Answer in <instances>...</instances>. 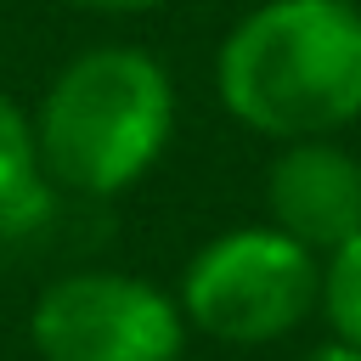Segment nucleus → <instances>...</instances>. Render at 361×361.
Here are the masks:
<instances>
[{
	"instance_id": "f257e3e1",
	"label": "nucleus",
	"mask_w": 361,
	"mask_h": 361,
	"mask_svg": "<svg viewBox=\"0 0 361 361\" xmlns=\"http://www.w3.org/2000/svg\"><path fill=\"white\" fill-rule=\"evenodd\" d=\"M28 118L51 192L113 203L164 164L180 124V96L164 56L135 39H96L45 79Z\"/></svg>"
},
{
	"instance_id": "f03ea898",
	"label": "nucleus",
	"mask_w": 361,
	"mask_h": 361,
	"mask_svg": "<svg viewBox=\"0 0 361 361\" xmlns=\"http://www.w3.org/2000/svg\"><path fill=\"white\" fill-rule=\"evenodd\" d=\"M214 102L271 147L361 118V6L259 0L214 45Z\"/></svg>"
},
{
	"instance_id": "7ed1b4c3",
	"label": "nucleus",
	"mask_w": 361,
	"mask_h": 361,
	"mask_svg": "<svg viewBox=\"0 0 361 361\" xmlns=\"http://www.w3.org/2000/svg\"><path fill=\"white\" fill-rule=\"evenodd\" d=\"M175 305L186 327L214 344H276L322 310V254H310L271 220L226 226L180 265Z\"/></svg>"
},
{
	"instance_id": "20e7f679",
	"label": "nucleus",
	"mask_w": 361,
	"mask_h": 361,
	"mask_svg": "<svg viewBox=\"0 0 361 361\" xmlns=\"http://www.w3.org/2000/svg\"><path fill=\"white\" fill-rule=\"evenodd\" d=\"M34 361H180L186 316L175 288L124 265H73L39 282L23 316Z\"/></svg>"
},
{
	"instance_id": "39448f33",
	"label": "nucleus",
	"mask_w": 361,
	"mask_h": 361,
	"mask_svg": "<svg viewBox=\"0 0 361 361\" xmlns=\"http://www.w3.org/2000/svg\"><path fill=\"white\" fill-rule=\"evenodd\" d=\"M265 220L310 254H338L361 231V158L338 135L282 141L265 164Z\"/></svg>"
},
{
	"instance_id": "423d86ee",
	"label": "nucleus",
	"mask_w": 361,
	"mask_h": 361,
	"mask_svg": "<svg viewBox=\"0 0 361 361\" xmlns=\"http://www.w3.org/2000/svg\"><path fill=\"white\" fill-rule=\"evenodd\" d=\"M51 203L56 192L39 169L34 118L11 90H0V231H34L51 214Z\"/></svg>"
},
{
	"instance_id": "0eeeda50",
	"label": "nucleus",
	"mask_w": 361,
	"mask_h": 361,
	"mask_svg": "<svg viewBox=\"0 0 361 361\" xmlns=\"http://www.w3.org/2000/svg\"><path fill=\"white\" fill-rule=\"evenodd\" d=\"M322 316L333 327V338L361 350V231L322 259Z\"/></svg>"
},
{
	"instance_id": "6e6552de",
	"label": "nucleus",
	"mask_w": 361,
	"mask_h": 361,
	"mask_svg": "<svg viewBox=\"0 0 361 361\" xmlns=\"http://www.w3.org/2000/svg\"><path fill=\"white\" fill-rule=\"evenodd\" d=\"M62 6L90 11V17H147V11H158V6H169V0H62Z\"/></svg>"
},
{
	"instance_id": "1a4fd4ad",
	"label": "nucleus",
	"mask_w": 361,
	"mask_h": 361,
	"mask_svg": "<svg viewBox=\"0 0 361 361\" xmlns=\"http://www.w3.org/2000/svg\"><path fill=\"white\" fill-rule=\"evenodd\" d=\"M305 361H361V350H355V344H344V338H333V333H327V338H322V344H316V350H305Z\"/></svg>"
}]
</instances>
